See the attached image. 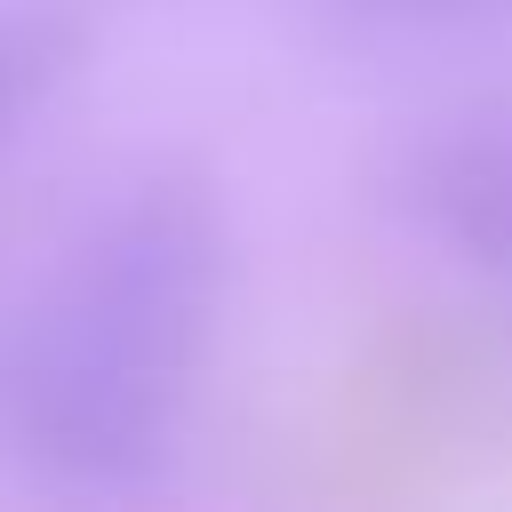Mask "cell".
Here are the masks:
<instances>
[{
    "label": "cell",
    "instance_id": "277c9868",
    "mask_svg": "<svg viewBox=\"0 0 512 512\" xmlns=\"http://www.w3.org/2000/svg\"><path fill=\"white\" fill-rule=\"evenodd\" d=\"M336 8L376 32H464V24H496L512 0H336Z\"/></svg>",
    "mask_w": 512,
    "mask_h": 512
},
{
    "label": "cell",
    "instance_id": "6da1fadb",
    "mask_svg": "<svg viewBox=\"0 0 512 512\" xmlns=\"http://www.w3.org/2000/svg\"><path fill=\"white\" fill-rule=\"evenodd\" d=\"M232 280V232L200 176L128 184L64 280L0 336V440L56 488L120 496L168 472L192 376Z\"/></svg>",
    "mask_w": 512,
    "mask_h": 512
},
{
    "label": "cell",
    "instance_id": "3957f363",
    "mask_svg": "<svg viewBox=\"0 0 512 512\" xmlns=\"http://www.w3.org/2000/svg\"><path fill=\"white\" fill-rule=\"evenodd\" d=\"M88 16L72 0H16L0 8V152L64 96V80L88 64Z\"/></svg>",
    "mask_w": 512,
    "mask_h": 512
},
{
    "label": "cell",
    "instance_id": "7a4b0ae2",
    "mask_svg": "<svg viewBox=\"0 0 512 512\" xmlns=\"http://www.w3.org/2000/svg\"><path fill=\"white\" fill-rule=\"evenodd\" d=\"M400 216L448 264L512 288V88L440 112L400 152Z\"/></svg>",
    "mask_w": 512,
    "mask_h": 512
}]
</instances>
